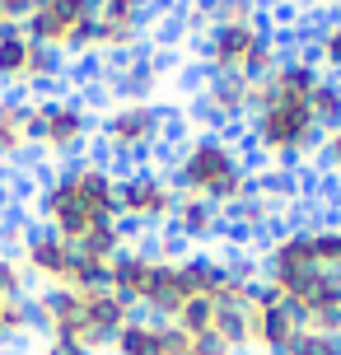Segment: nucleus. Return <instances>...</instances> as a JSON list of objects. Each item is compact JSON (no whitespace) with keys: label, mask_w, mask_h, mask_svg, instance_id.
<instances>
[{"label":"nucleus","mask_w":341,"mask_h":355,"mask_svg":"<svg viewBox=\"0 0 341 355\" xmlns=\"http://www.w3.org/2000/svg\"><path fill=\"white\" fill-rule=\"evenodd\" d=\"M313 262L318 266H337L341 271V230L313 225Z\"/></svg>","instance_id":"nucleus-21"},{"label":"nucleus","mask_w":341,"mask_h":355,"mask_svg":"<svg viewBox=\"0 0 341 355\" xmlns=\"http://www.w3.org/2000/svg\"><path fill=\"white\" fill-rule=\"evenodd\" d=\"M24 285H28V276H24V262H15V257H0V300H24Z\"/></svg>","instance_id":"nucleus-24"},{"label":"nucleus","mask_w":341,"mask_h":355,"mask_svg":"<svg viewBox=\"0 0 341 355\" xmlns=\"http://www.w3.org/2000/svg\"><path fill=\"white\" fill-rule=\"evenodd\" d=\"M257 0H211V15H216V24H252L257 19Z\"/></svg>","instance_id":"nucleus-22"},{"label":"nucleus","mask_w":341,"mask_h":355,"mask_svg":"<svg viewBox=\"0 0 341 355\" xmlns=\"http://www.w3.org/2000/svg\"><path fill=\"white\" fill-rule=\"evenodd\" d=\"M28 52H33V42L24 33L0 37V85H24L28 80Z\"/></svg>","instance_id":"nucleus-16"},{"label":"nucleus","mask_w":341,"mask_h":355,"mask_svg":"<svg viewBox=\"0 0 341 355\" xmlns=\"http://www.w3.org/2000/svg\"><path fill=\"white\" fill-rule=\"evenodd\" d=\"M19 262L52 285H71V276H75V248L47 220H28V230H24V257Z\"/></svg>","instance_id":"nucleus-5"},{"label":"nucleus","mask_w":341,"mask_h":355,"mask_svg":"<svg viewBox=\"0 0 341 355\" xmlns=\"http://www.w3.org/2000/svg\"><path fill=\"white\" fill-rule=\"evenodd\" d=\"M108 271H112V295L122 304H131V309H141L145 285H150V257H141L136 248H122L108 262Z\"/></svg>","instance_id":"nucleus-8"},{"label":"nucleus","mask_w":341,"mask_h":355,"mask_svg":"<svg viewBox=\"0 0 341 355\" xmlns=\"http://www.w3.org/2000/svg\"><path fill=\"white\" fill-rule=\"evenodd\" d=\"M42 355H94V351H85V346H80V341H71V337H52Z\"/></svg>","instance_id":"nucleus-26"},{"label":"nucleus","mask_w":341,"mask_h":355,"mask_svg":"<svg viewBox=\"0 0 341 355\" xmlns=\"http://www.w3.org/2000/svg\"><path fill=\"white\" fill-rule=\"evenodd\" d=\"M192 355H234L216 332H206V337H192Z\"/></svg>","instance_id":"nucleus-25"},{"label":"nucleus","mask_w":341,"mask_h":355,"mask_svg":"<svg viewBox=\"0 0 341 355\" xmlns=\"http://www.w3.org/2000/svg\"><path fill=\"white\" fill-rule=\"evenodd\" d=\"M42 112H47V145L42 150H52L61 164L85 159V145L98 131V117L80 103V94H71V98H42Z\"/></svg>","instance_id":"nucleus-4"},{"label":"nucleus","mask_w":341,"mask_h":355,"mask_svg":"<svg viewBox=\"0 0 341 355\" xmlns=\"http://www.w3.org/2000/svg\"><path fill=\"white\" fill-rule=\"evenodd\" d=\"M98 19H80V24H71V33H66V42H61V52L66 56H89V52H98Z\"/></svg>","instance_id":"nucleus-20"},{"label":"nucleus","mask_w":341,"mask_h":355,"mask_svg":"<svg viewBox=\"0 0 341 355\" xmlns=\"http://www.w3.org/2000/svg\"><path fill=\"white\" fill-rule=\"evenodd\" d=\"M103 85H108L112 98H122V103H150V94L159 89V71L150 66V52H145L141 61H131L126 71L103 75Z\"/></svg>","instance_id":"nucleus-10"},{"label":"nucleus","mask_w":341,"mask_h":355,"mask_svg":"<svg viewBox=\"0 0 341 355\" xmlns=\"http://www.w3.org/2000/svg\"><path fill=\"white\" fill-rule=\"evenodd\" d=\"M168 182L178 196H206L211 206L229 211L243 196H252V178L238 164V145H229L225 136L206 131L178 150V164L168 168Z\"/></svg>","instance_id":"nucleus-1"},{"label":"nucleus","mask_w":341,"mask_h":355,"mask_svg":"<svg viewBox=\"0 0 341 355\" xmlns=\"http://www.w3.org/2000/svg\"><path fill=\"white\" fill-rule=\"evenodd\" d=\"M323 75H332V80L341 75V5L332 15V24L323 28Z\"/></svg>","instance_id":"nucleus-23"},{"label":"nucleus","mask_w":341,"mask_h":355,"mask_svg":"<svg viewBox=\"0 0 341 355\" xmlns=\"http://www.w3.org/2000/svg\"><path fill=\"white\" fill-rule=\"evenodd\" d=\"M178 327L187 332V337H206V332H216V300H187L178 313Z\"/></svg>","instance_id":"nucleus-19"},{"label":"nucleus","mask_w":341,"mask_h":355,"mask_svg":"<svg viewBox=\"0 0 341 355\" xmlns=\"http://www.w3.org/2000/svg\"><path fill=\"white\" fill-rule=\"evenodd\" d=\"M216 337L229 346L234 355L252 351V332H248V309H216Z\"/></svg>","instance_id":"nucleus-17"},{"label":"nucleus","mask_w":341,"mask_h":355,"mask_svg":"<svg viewBox=\"0 0 341 355\" xmlns=\"http://www.w3.org/2000/svg\"><path fill=\"white\" fill-rule=\"evenodd\" d=\"M308 117H313V126H323L327 136L332 131H341V80H327L308 94Z\"/></svg>","instance_id":"nucleus-13"},{"label":"nucleus","mask_w":341,"mask_h":355,"mask_svg":"<svg viewBox=\"0 0 341 355\" xmlns=\"http://www.w3.org/2000/svg\"><path fill=\"white\" fill-rule=\"evenodd\" d=\"M0 187H5V168H0Z\"/></svg>","instance_id":"nucleus-27"},{"label":"nucleus","mask_w":341,"mask_h":355,"mask_svg":"<svg viewBox=\"0 0 341 355\" xmlns=\"http://www.w3.org/2000/svg\"><path fill=\"white\" fill-rule=\"evenodd\" d=\"M71 290H75V295H85V300H94V295H108V290H112L108 262H85V257H75Z\"/></svg>","instance_id":"nucleus-18"},{"label":"nucleus","mask_w":341,"mask_h":355,"mask_svg":"<svg viewBox=\"0 0 341 355\" xmlns=\"http://www.w3.org/2000/svg\"><path fill=\"white\" fill-rule=\"evenodd\" d=\"M267 80L281 89L286 98H299V103H308V94L323 85V71H318V66H308V61H299V56H281V66H276Z\"/></svg>","instance_id":"nucleus-12"},{"label":"nucleus","mask_w":341,"mask_h":355,"mask_svg":"<svg viewBox=\"0 0 341 355\" xmlns=\"http://www.w3.org/2000/svg\"><path fill=\"white\" fill-rule=\"evenodd\" d=\"M117 206H122L126 220H141V225H168L173 211H178V192L173 182L159 173V168H136L131 178L117 182Z\"/></svg>","instance_id":"nucleus-3"},{"label":"nucleus","mask_w":341,"mask_h":355,"mask_svg":"<svg viewBox=\"0 0 341 355\" xmlns=\"http://www.w3.org/2000/svg\"><path fill=\"white\" fill-rule=\"evenodd\" d=\"M257 28L252 24H211L206 37H192V52L211 66V71H238L243 56H248Z\"/></svg>","instance_id":"nucleus-6"},{"label":"nucleus","mask_w":341,"mask_h":355,"mask_svg":"<svg viewBox=\"0 0 341 355\" xmlns=\"http://www.w3.org/2000/svg\"><path fill=\"white\" fill-rule=\"evenodd\" d=\"M122 248H126V239H122L117 225H94V230L75 243V257H85V262H112Z\"/></svg>","instance_id":"nucleus-14"},{"label":"nucleus","mask_w":341,"mask_h":355,"mask_svg":"<svg viewBox=\"0 0 341 355\" xmlns=\"http://www.w3.org/2000/svg\"><path fill=\"white\" fill-rule=\"evenodd\" d=\"M112 355H168L164 322H150V318H145V309H136V318L122 327V337H117Z\"/></svg>","instance_id":"nucleus-11"},{"label":"nucleus","mask_w":341,"mask_h":355,"mask_svg":"<svg viewBox=\"0 0 341 355\" xmlns=\"http://www.w3.org/2000/svg\"><path fill=\"white\" fill-rule=\"evenodd\" d=\"M164 112L168 107H155V103H122L98 122V136L112 155H126V159H136V168H150L145 159L164 136Z\"/></svg>","instance_id":"nucleus-2"},{"label":"nucleus","mask_w":341,"mask_h":355,"mask_svg":"<svg viewBox=\"0 0 341 355\" xmlns=\"http://www.w3.org/2000/svg\"><path fill=\"white\" fill-rule=\"evenodd\" d=\"M75 182H80V201L94 211V225H117L122 206H117V173L103 164L75 159Z\"/></svg>","instance_id":"nucleus-7"},{"label":"nucleus","mask_w":341,"mask_h":355,"mask_svg":"<svg viewBox=\"0 0 341 355\" xmlns=\"http://www.w3.org/2000/svg\"><path fill=\"white\" fill-rule=\"evenodd\" d=\"M168 230L182 234L187 243H201V239L220 234V206H211L206 196H178V211L168 220Z\"/></svg>","instance_id":"nucleus-9"},{"label":"nucleus","mask_w":341,"mask_h":355,"mask_svg":"<svg viewBox=\"0 0 341 355\" xmlns=\"http://www.w3.org/2000/svg\"><path fill=\"white\" fill-rule=\"evenodd\" d=\"M66 33H71V24H66V19H56L52 10H47V0H42L28 19H24V37H28L33 47H61V42H66Z\"/></svg>","instance_id":"nucleus-15"}]
</instances>
